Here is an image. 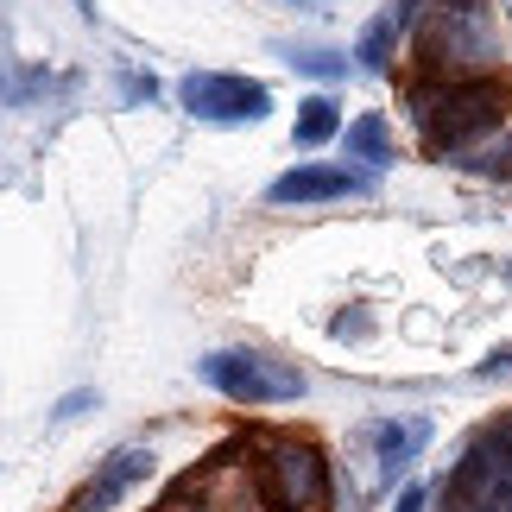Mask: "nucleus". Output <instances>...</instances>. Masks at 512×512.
<instances>
[{
  "instance_id": "nucleus-13",
  "label": "nucleus",
  "mask_w": 512,
  "mask_h": 512,
  "mask_svg": "<svg viewBox=\"0 0 512 512\" xmlns=\"http://www.w3.org/2000/svg\"><path fill=\"white\" fill-rule=\"evenodd\" d=\"M83 411H95V392H89V386H83V392H70V399H57L51 418H57V424H70V418H83Z\"/></svg>"
},
{
  "instance_id": "nucleus-4",
  "label": "nucleus",
  "mask_w": 512,
  "mask_h": 512,
  "mask_svg": "<svg viewBox=\"0 0 512 512\" xmlns=\"http://www.w3.org/2000/svg\"><path fill=\"white\" fill-rule=\"evenodd\" d=\"M177 108L209 127H260L272 114V89L253 83V76H234V70H196L177 83Z\"/></svg>"
},
{
  "instance_id": "nucleus-11",
  "label": "nucleus",
  "mask_w": 512,
  "mask_h": 512,
  "mask_svg": "<svg viewBox=\"0 0 512 512\" xmlns=\"http://www.w3.org/2000/svg\"><path fill=\"white\" fill-rule=\"evenodd\" d=\"M348 152H354V159H361L367 171L392 165V133H386V121H380V114H361V121L348 127Z\"/></svg>"
},
{
  "instance_id": "nucleus-14",
  "label": "nucleus",
  "mask_w": 512,
  "mask_h": 512,
  "mask_svg": "<svg viewBox=\"0 0 512 512\" xmlns=\"http://www.w3.org/2000/svg\"><path fill=\"white\" fill-rule=\"evenodd\" d=\"M430 506V494H424V487H405V494H399V506H392V512H424Z\"/></svg>"
},
{
  "instance_id": "nucleus-5",
  "label": "nucleus",
  "mask_w": 512,
  "mask_h": 512,
  "mask_svg": "<svg viewBox=\"0 0 512 512\" xmlns=\"http://www.w3.org/2000/svg\"><path fill=\"white\" fill-rule=\"evenodd\" d=\"M260 487H266L272 512H323L329 506V462H323V449L291 443V437L266 443Z\"/></svg>"
},
{
  "instance_id": "nucleus-2",
  "label": "nucleus",
  "mask_w": 512,
  "mask_h": 512,
  "mask_svg": "<svg viewBox=\"0 0 512 512\" xmlns=\"http://www.w3.org/2000/svg\"><path fill=\"white\" fill-rule=\"evenodd\" d=\"M209 392H222L234 405H291L304 399V373L285 354H260V348H209L196 361Z\"/></svg>"
},
{
  "instance_id": "nucleus-10",
  "label": "nucleus",
  "mask_w": 512,
  "mask_h": 512,
  "mask_svg": "<svg viewBox=\"0 0 512 512\" xmlns=\"http://www.w3.org/2000/svg\"><path fill=\"white\" fill-rule=\"evenodd\" d=\"M336 133H342V102H336V95H310V102L298 108V127H291V140L310 152V146H329Z\"/></svg>"
},
{
  "instance_id": "nucleus-8",
  "label": "nucleus",
  "mask_w": 512,
  "mask_h": 512,
  "mask_svg": "<svg viewBox=\"0 0 512 512\" xmlns=\"http://www.w3.org/2000/svg\"><path fill=\"white\" fill-rule=\"evenodd\" d=\"M146 475H152V449H114V456L95 468V481L70 500V512H114Z\"/></svg>"
},
{
  "instance_id": "nucleus-12",
  "label": "nucleus",
  "mask_w": 512,
  "mask_h": 512,
  "mask_svg": "<svg viewBox=\"0 0 512 512\" xmlns=\"http://www.w3.org/2000/svg\"><path fill=\"white\" fill-rule=\"evenodd\" d=\"M291 70H304V76H323V83H342L348 76V57L342 51H323V45H291Z\"/></svg>"
},
{
  "instance_id": "nucleus-7",
  "label": "nucleus",
  "mask_w": 512,
  "mask_h": 512,
  "mask_svg": "<svg viewBox=\"0 0 512 512\" xmlns=\"http://www.w3.org/2000/svg\"><path fill=\"white\" fill-rule=\"evenodd\" d=\"M367 177L361 171H342V165H291L266 184V203H285V209H304V203H336V196H361Z\"/></svg>"
},
{
  "instance_id": "nucleus-1",
  "label": "nucleus",
  "mask_w": 512,
  "mask_h": 512,
  "mask_svg": "<svg viewBox=\"0 0 512 512\" xmlns=\"http://www.w3.org/2000/svg\"><path fill=\"white\" fill-rule=\"evenodd\" d=\"M405 102L430 152H456L475 133L500 127V114H506V95L494 76H430V83H411Z\"/></svg>"
},
{
  "instance_id": "nucleus-3",
  "label": "nucleus",
  "mask_w": 512,
  "mask_h": 512,
  "mask_svg": "<svg viewBox=\"0 0 512 512\" xmlns=\"http://www.w3.org/2000/svg\"><path fill=\"white\" fill-rule=\"evenodd\" d=\"M500 57L494 19H487L481 0H443L424 26V64L443 76H481Z\"/></svg>"
},
{
  "instance_id": "nucleus-6",
  "label": "nucleus",
  "mask_w": 512,
  "mask_h": 512,
  "mask_svg": "<svg viewBox=\"0 0 512 512\" xmlns=\"http://www.w3.org/2000/svg\"><path fill=\"white\" fill-rule=\"evenodd\" d=\"M449 500L462 512H512V424L468 443L456 481H449Z\"/></svg>"
},
{
  "instance_id": "nucleus-9",
  "label": "nucleus",
  "mask_w": 512,
  "mask_h": 512,
  "mask_svg": "<svg viewBox=\"0 0 512 512\" xmlns=\"http://www.w3.org/2000/svg\"><path fill=\"white\" fill-rule=\"evenodd\" d=\"M361 443L373 449V468H380V481L405 475L411 462H418V449L430 443V418H380L361 430Z\"/></svg>"
}]
</instances>
